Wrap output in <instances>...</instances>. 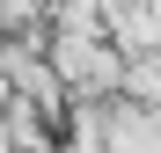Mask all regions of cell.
<instances>
[{
    "label": "cell",
    "mask_w": 161,
    "mask_h": 153,
    "mask_svg": "<svg viewBox=\"0 0 161 153\" xmlns=\"http://www.w3.org/2000/svg\"><path fill=\"white\" fill-rule=\"evenodd\" d=\"M110 146L117 153H161V124L139 117V110H117L110 117Z\"/></svg>",
    "instance_id": "6da1fadb"
}]
</instances>
